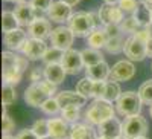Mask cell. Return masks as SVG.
Returning <instances> with one entry per match:
<instances>
[{"instance_id": "6da1fadb", "label": "cell", "mask_w": 152, "mask_h": 139, "mask_svg": "<svg viewBox=\"0 0 152 139\" xmlns=\"http://www.w3.org/2000/svg\"><path fill=\"white\" fill-rule=\"evenodd\" d=\"M28 57L17 55L12 50H5L2 54V77L3 84H12L15 86L21 81L23 72L28 69Z\"/></svg>"}, {"instance_id": "7a4b0ae2", "label": "cell", "mask_w": 152, "mask_h": 139, "mask_svg": "<svg viewBox=\"0 0 152 139\" xmlns=\"http://www.w3.org/2000/svg\"><path fill=\"white\" fill-rule=\"evenodd\" d=\"M114 107L110 101H105L102 98H97L94 99L93 103L87 107L85 113H84V118L88 124L91 125H99L102 124L104 121H107L108 118L114 116Z\"/></svg>"}, {"instance_id": "3957f363", "label": "cell", "mask_w": 152, "mask_h": 139, "mask_svg": "<svg viewBox=\"0 0 152 139\" xmlns=\"http://www.w3.org/2000/svg\"><path fill=\"white\" fill-rule=\"evenodd\" d=\"M142 99L138 92H122L119 99L116 101V112L122 116H134L142 112Z\"/></svg>"}, {"instance_id": "277c9868", "label": "cell", "mask_w": 152, "mask_h": 139, "mask_svg": "<svg viewBox=\"0 0 152 139\" xmlns=\"http://www.w3.org/2000/svg\"><path fill=\"white\" fill-rule=\"evenodd\" d=\"M148 133V121L138 113L134 116H126L122 122V135L128 139H137L146 136Z\"/></svg>"}, {"instance_id": "5b68a950", "label": "cell", "mask_w": 152, "mask_h": 139, "mask_svg": "<svg viewBox=\"0 0 152 139\" xmlns=\"http://www.w3.org/2000/svg\"><path fill=\"white\" fill-rule=\"evenodd\" d=\"M67 26L72 29V32L75 34V37H88L94 28L91 24L90 20V14L88 11H79V12H75V14L70 17V20L67 21Z\"/></svg>"}, {"instance_id": "8992f818", "label": "cell", "mask_w": 152, "mask_h": 139, "mask_svg": "<svg viewBox=\"0 0 152 139\" xmlns=\"http://www.w3.org/2000/svg\"><path fill=\"white\" fill-rule=\"evenodd\" d=\"M123 54L131 61H143L148 57L146 55V43L138 40L135 35L126 37L125 46H123Z\"/></svg>"}, {"instance_id": "52a82bcc", "label": "cell", "mask_w": 152, "mask_h": 139, "mask_svg": "<svg viewBox=\"0 0 152 139\" xmlns=\"http://www.w3.org/2000/svg\"><path fill=\"white\" fill-rule=\"evenodd\" d=\"M97 16L102 26H108V24H120L122 20L125 18V12L119 8V5L104 3L99 8Z\"/></svg>"}, {"instance_id": "ba28073f", "label": "cell", "mask_w": 152, "mask_h": 139, "mask_svg": "<svg viewBox=\"0 0 152 139\" xmlns=\"http://www.w3.org/2000/svg\"><path fill=\"white\" fill-rule=\"evenodd\" d=\"M135 75V66L131 60H120L110 69V78L111 81H129Z\"/></svg>"}, {"instance_id": "9c48e42d", "label": "cell", "mask_w": 152, "mask_h": 139, "mask_svg": "<svg viewBox=\"0 0 152 139\" xmlns=\"http://www.w3.org/2000/svg\"><path fill=\"white\" fill-rule=\"evenodd\" d=\"M61 64L64 66L66 72L69 75H78L85 66H84V61H82V55L79 50L76 49H67L64 50V55H62L61 60Z\"/></svg>"}, {"instance_id": "30bf717a", "label": "cell", "mask_w": 152, "mask_h": 139, "mask_svg": "<svg viewBox=\"0 0 152 139\" xmlns=\"http://www.w3.org/2000/svg\"><path fill=\"white\" fill-rule=\"evenodd\" d=\"M50 41H52V46L62 49V50H67L72 47L73 40H75V34L72 32V29L69 26H58L52 31L50 34Z\"/></svg>"}, {"instance_id": "8fae6325", "label": "cell", "mask_w": 152, "mask_h": 139, "mask_svg": "<svg viewBox=\"0 0 152 139\" xmlns=\"http://www.w3.org/2000/svg\"><path fill=\"white\" fill-rule=\"evenodd\" d=\"M47 50V44L44 40H38V38H32V37H28L26 43L23 44L20 52L28 57L32 61H38V60H43L44 54Z\"/></svg>"}, {"instance_id": "7c38bea8", "label": "cell", "mask_w": 152, "mask_h": 139, "mask_svg": "<svg viewBox=\"0 0 152 139\" xmlns=\"http://www.w3.org/2000/svg\"><path fill=\"white\" fill-rule=\"evenodd\" d=\"M47 17L50 21H55V23H66L70 20V17L73 16L72 12V6L61 2V0H58V2H53L52 5H50V8L47 9Z\"/></svg>"}, {"instance_id": "4fadbf2b", "label": "cell", "mask_w": 152, "mask_h": 139, "mask_svg": "<svg viewBox=\"0 0 152 139\" xmlns=\"http://www.w3.org/2000/svg\"><path fill=\"white\" fill-rule=\"evenodd\" d=\"M23 98H24V103H26L29 107H38L40 109L41 104L49 98V95L41 89L38 83H32L28 89L24 90Z\"/></svg>"}, {"instance_id": "5bb4252c", "label": "cell", "mask_w": 152, "mask_h": 139, "mask_svg": "<svg viewBox=\"0 0 152 139\" xmlns=\"http://www.w3.org/2000/svg\"><path fill=\"white\" fill-rule=\"evenodd\" d=\"M52 24L50 20L47 18H35L29 26H28V35L32 38H38V40H44L47 37H50L52 34Z\"/></svg>"}, {"instance_id": "9a60e30c", "label": "cell", "mask_w": 152, "mask_h": 139, "mask_svg": "<svg viewBox=\"0 0 152 139\" xmlns=\"http://www.w3.org/2000/svg\"><path fill=\"white\" fill-rule=\"evenodd\" d=\"M97 133L107 139H117L122 136V122L116 116H111L97 125Z\"/></svg>"}, {"instance_id": "2e32d148", "label": "cell", "mask_w": 152, "mask_h": 139, "mask_svg": "<svg viewBox=\"0 0 152 139\" xmlns=\"http://www.w3.org/2000/svg\"><path fill=\"white\" fill-rule=\"evenodd\" d=\"M49 124V135L55 138V139H69L70 135V127H69V122L64 118H50L47 119Z\"/></svg>"}, {"instance_id": "e0dca14e", "label": "cell", "mask_w": 152, "mask_h": 139, "mask_svg": "<svg viewBox=\"0 0 152 139\" xmlns=\"http://www.w3.org/2000/svg\"><path fill=\"white\" fill-rule=\"evenodd\" d=\"M55 98L58 99V103H59L61 109H64V107H70V106H75V107H82V106H85L87 99H88V98L82 96L81 93H78L76 90H75V92H70V90L59 92Z\"/></svg>"}, {"instance_id": "ac0fdd59", "label": "cell", "mask_w": 152, "mask_h": 139, "mask_svg": "<svg viewBox=\"0 0 152 139\" xmlns=\"http://www.w3.org/2000/svg\"><path fill=\"white\" fill-rule=\"evenodd\" d=\"M12 12H14V16L17 17L20 26H29V24L35 20V9L28 2L17 3Z\"/></svg>"}, {"instance_id": "d6986e66", "label": "cell", "mask_w": 152, "mask_h": 139, "mask_svg": "<svg viewBox=\"0 0 152 139\" xmlns=\"http://www.w3.org/2000/svg\"><path fill=\"white\" fill-rule=\"evenodd\" d=\"M26 40H28V35L23 29H15V31L6 32L3 37V43L6 44V47L9 50H21Z\"/></svg>"}, {"instance_id": "ffe728a7", "label": "cell", "mask_w": 152, "mask_h": 139, "mask_svg": "<svg viewBox=\"0 0 152 139\" xmlns=\"http://www.w3.org/2000/svg\"><path fill=\"white\" fill-rule=\"evenodd\" d=\"M97 135L94 129L91 127V124H81V122H75L70 125V135L69 139H96Z\"/></svg>"}, {"instance_id": "44dd1931", "label": "cell", "mask_w": 152, "mask_h": 139, "mask_svg": "<svg viewBox=\"0 0 152 139\" xmlns=\"http://www.w3.org/2000/svg\"><path fill=\"white\" fill-rule=\"evenodd\" d=\"M85 77L90 78L91 81H107L110 78V67L107 61H100L97 64L85 67Z\"/></svg>"}, {"instance_id": "7402d4cb", "label": "cell", "mask_w": 152, "mask_h": 139, "mask_svg": "<svg viewBox=\"0 0 152 139\" xmlns=\"http://www.w3.org/2000/svg\"><path fill=\"white\" fill-rule=\"evenodd\" d=\"M44 75H46V80L52 81L53 84H61L64 83L66 80V69L61 63H52V64H46L44 66Z\"/></svg>"}, {"instance_id": "603a6c76", "label": "cell", "mask_w": 152, "mask_h": 139, "mask_svg": "<svg viewBox=\"0 0 152 139\" xmlns=\"http://www.w3.org/2000/svg\"><path fill=\"white\" fill-rule=\"evenodd\" d=\"M108 41V35L105 31V26L102 28H96L93 29L87 37V44L88 47H93V49H105V44Z\"/></svg>"}, {"instance_id": "cb8c5ba5", "label": "cell", "mask_w": 152, "mask_h": 139, "mask_svg": "<svg viewBox=\"0 0 152 139\" xmlns=\"http://www.w3.org/2000/svg\"><path fill=\"white\" fill-rule=\"evenodd\" d=\"M132 17L137 20V23L142 28H149L152 24V17H151V6L145 5V3H138L137 9L134 11Z\"/></svg>"}, {"instance_id": "d4e9b609", "label": "cell", "mask_w": 152, "mask_h": 139, "mask_svg": "<svg viewBox=\"0 0 152 139\" xmlns=\"http://www.w3.org/2000/svg\"><path fill=\"white\" fill-rule=\"evenodd\" d=\"M81 55H82V61H84V66H93L97 64V63L104 61V55L99 49H93V47H85L81 50Z\"/></svg>"}, {"instance_id": "484cf974", "label": "cell", "mask_w": 152, "mask_h": 139, "mask_svg": "<svg viewBox=\"0 0 152 139\" xmlns=\"http://www.w3.org/2000/svg\"><path fill=\"white\" fill-rule=\"evenodd\" d=\"M122 95V89L117 81H107L105 83V89H104V93H102V99L105 101H110V103H113V101H117L119 96Z\"/></svg>"}, {"instance_id": "4316f807", "label": "cell", "mask_w": 152, "mask_h": 139, "mask_svg": "<svg viewBox=\"0 0 152 139\" xmlns=\"http://www.w3.org/2000/svg\"><path fill=\"white\" fill-rule=\"evenodd\" d=\"M125 40H126V37L123 34H120L117 37H111V38H108V41L105 44V50L108 54H111V55H116L119 52H123Z\"/></svg>"}, {"instance_id": "83f0119b", "label": "cell", "mask_w": 152, "mask_h": 139, "mask_svg": "<svg viewBox=\"0 0 152 139\" xmlns=\"http://www.w3.org/2000/svg\"><path fill=\"white\" fill-rule=\"evenodd\" d=\"M18 26H20V23H18L17 17L14 16V12L12 11H3L2 12V29H3L5 34L18 29Z\"/></svg>"}, {"instance_id": "f1b7e54d", "label": "cell", "mask_w": 152, "mask_h": 139, "mask_svg": "<svg viewBox=\"0 0 152 139\" xmlns=\"http://www.w3.org/2000/svg\"><path fill=\"white\" fill-rule=\"evenodd\" d=\"M62 55H64V50H62V49H58V47H55V46L47 47L46 54H44V57H43V63H44V64H52V63H61Z\"/></svg>"}, {"instance_id": "f546056e", "label": "cell", "mask_w": 152, "mask_h": 139, "mask_svg": "<svg viewBox=\"0 0 152 139\" xmlns=\"http://www.w3.org/2000/svg\"><path fill=\"white\" fill-rule=\"evenodd\" d=\"M41 112L46 113V115H58V113H61V106L58 103V99L53 98V96H49L44 103L41 104Z\"/></svg>"}, {"instance_id": "4dcf8cb0", "label": "cell", "mask_w": 152, "mask_h": 139, "mask_svg": "<svg viewBox=\"0 0 152 139\" xmlns=\"http://www.w3.org/2000/svg\"><path fill=\"white\" fill-rule=\"evenodd\" d=\"M119 26H120V29H122V32H123V34H128V35H134L138 29L142 28L132 16L125 17V18L122 20V23L119 24Z\"/></svg>"}, {"instance_id": "1f68e13d", "label": "cell", "mask_w": 152, "mask_h": 139, "mask_svg": "<svg viewBox=\"0 0 152 139\" xmlns=\"http://www.w3.org/2000/svg\"><path fill=\"white\" fill-rule=\"evenodd\" d=\"M61 116L72 125V124L79 121V118H81V107H75V106L64 107L61 110Z\"/></svg>"}, {"instance_id": "d6a6232c", "label": "cell", "mask_w": 152, "mask_h": 139, "mask_svg": "<svg viewBox=\"0 0 152 139\" xmlns=\"http://www.w3.org/2000/svg\"><path fill=\"white\" fill-rule=\"evenodd\" d=\"M138 96H140L143 104L152 106V80H148L140 86V89H138Z\"/></svg>"}, {"instance_id": "836d02e7", "label": "cell", "mask_w": 152, "mask_h": 139, "mask_svg": "<svg viewBox=\"0 0 152 139\" xmlns=\"http://www.w3.org/2000/svg\"><path fill=\"white\" fill-rule=\"evenodd\" d=\"M15 98H17V93H15L14 86H12V84H3V89H2V103H3V107L11 106L15 101Z\"/></svg>"}, {"instance_id": "e575fe53", "label": "cell", "mask_w": 152, "mask_h": 139, "mask_svg": "<svg viewBox=\"0 0 152 139\" xmlns=\"http://www.w3.org/2000/svg\"><path fill=\"white\" fill-rule=\"evenodd\" d=\"M76 92L81 93L85 98H91V92H93V81L90 78H82L76 83Z\"/></svg>"}, {"instance_id": "d590c367", "label": "cell", "mask_w": 152, "mask_h": 139, "mask_svg": "<svg viewBox=\"0 0 152 139\" xmlns=\"http://www.w3.org/2000/svg\"><path fill=\"white\" fill-rule=\"evenodd\" d=\"M31 129L38 138H43V136L49 135V124H47L46 119H37Z\"/></svg>"}, {"instance_id": "8d00e7d4", "label": "cell", "mask_w": 152, "mask_h": 139, "mask_svg": "<svg viewBox=\"0 0 152 139\" xmlns=\"http://www.w3.org/2000/svg\"><path fill=\"white\" fill-rule=\"evenodd\" d=\"M14 129H15L14 119L9 116V113L3 112V115H2V132H3V135H11L14 132Z\"/></svg>"}, {"instance_id": "74e56055", "label": "cell", "mask_w": 152, "mask_h": 139, "mask_svg": "<svg viewBox=\"0 0 152 139\" xmlns=\"http://www.w3.org/2000/svg\"><path fill=\"white\" fill-rule=\"evenodd\" d=\"M138 3H140L138 0H120L117 5H119V8L125 12V14L132 16V14H134V11H135L137 6H138Z\"/></svg>"}, {"instance_id": "f35d334b", "label": "cell", "mask_w": 152, "mask_h": 139, "mask_svg": "<svg viewBox=\"0 0 152 139\" xmlns=\"http://www.w3.org/2000/svg\"><path fill=\"white\" fill-rule=\"evenodd\" d=\"M46 78V75H44V69L40 67V66H35L31 69L29 72V81L31 83H40Z\"/></svg>"}, {"instance_id": "ab89813d", "label": "cell", "mask_w": 152, "mask_h": 139, "mask_svg": "<svg viewBox=\"0 0 152 139\" xmlns=\"http://www.w3.org/2000/svg\"><path fill=\"white\" fill-rule=\"evenodd\" d=\"M38 84H40V87H41V89H43L49 96H53V95L56 93V84H53L52 81H49V80L44 78L43 81H40Z\"/></svg>"}, {"instance_id": "60d3db41", "label": "cell", "mask_w": 152, "mask_h": 139, "mask_svg": "<svg viewBox=\"0 0 152 139\" xmlns=\"http://www.w3.org/2000/svg\"><path fill=\"white\" fill-rule=\"evenodd\" d=\"M105 83L107 81H93V92H91L93 99L102 98V93H104V89H105Z\"/></svg>"}, {"instance_id": "b9f144b4", "label": "cell", "mask_w": 152, "mask_h": 139, "mask_svg": "<svg viewBox=\"0 0 152 139\" xmlns=\"http://www.w3.org/2000/svg\"><path fill=\"white\" fill-rule=\"evenodd\" d=\"M52 3H53V0H31V5L35 9H40L43 12H47V9L50 8Z\"/></svg>"}, {"instance_id": "7bdbcfd3", "label": "cell", "mask_w": 152, "mask_h": 139, "mask_svg": "<svg viewBox=\"0 0 152 139\" xmlns=\"http://www.w3.org/2000/svg\"><path fill=\"white\" fill-rule=\"evenodd\" d=\"M134 35L137 37L138 40H142V41H145V43H146V41L151 38V37H152V32H151V29H149V28H140V29H138Z\"/></svg>"}, {"instance_id": "ee69618b", "label": "cell", "mask_w": 152, "mask_h": 139, "mask_svg": "<svg viewBox=\"0 0 152 139\" xmlns=\"http://www.w3.org/2000/svg\"><path fill=\"white\" fill-rule=\"evenodd\" d=\"M15 138H17V139H40V138H38V136L32 132V129H23V130H20Z\"/></svg>"}, {"instance_id": "f6af8a7d", "label": "cell", "mask_w": 152, "mask_h": 139, "mask_svg": "<svg viewBox=\"0 0 152 139\" xmlns=\"http://www.w3.org/2000/svg\"><path fill=\"white\" fill-rule=\"evenodd\" d=\"M105 31H107L108 38H111V37H117V35L123 34L119 24H108V26H105Z\"/></svg>"}, {"instance_id": "bcb514c9", "label": "cell", "mask_w": 152, "mask_h": 139, "mask_svg": "<svg viewBox=\"0 0 152 139\" xmlns=\"http://www.w3.org/2000/svg\"><path fill=\"white\" fill-rule=\"evenodd\" d=\"M146 55H148L149 58H152V37L146 41Z\"/></svg>"}, {"instance_id": "7dc6e473", "label": "cell", "mask_w": 152, "mask_h": 139, "mask_svg": "<svg viewBox=\"0 0 152 139\" xmlns=\"http://www.w3.org/2000/svg\"><path fill=\"white\" fill-rule=\"evenodd\" d=\"M61 2H64V3H67V5H70V6H75V5H78L81 0H61Z\"/></svg>"}, {"instance_id": "c3c4849f", "label": "cell", "mask_w": 152, "mask_h": 139, "mask_svg": "<svg viewBox=\"0 0 152 139\" xmlns=\"http://www.w3.org/2000/svg\"><path fill=\"white\" fill-rule=\"evenodd\" d=\"M120 0H104V3H110V5H117Z\"/></svg>"}, {"instance_id": "681fc988", "label": "cell", "mask_w": 152, "mask_h": 139, "mask_svg": "<svg viewBox=\"0 0 152 139\" xmlns=\"http://www.w3.org/2000/svg\"><path fill=\"white\" fill-rule=\"evenodd\" d=\"M140 3H145V5H148V6H152V0H138Z\"/></svg>"}, {"instance_id": "f907efd6", "label": "cell", "mask_w": 152, "mask_h": 139, "mask_svg": "<svg viewBox=\"0 0 152 139\" xmlns=\"http://www.w3.org/2000/svg\"><path fill=\"white\" fill-rule=\"evenodd\" d=\"M3 139H17V138L11 136V135H3Z\"/></svg>"}, {"instance_id": "816d5d0a", "label": "cell", "mask_w": 152, "mask_h": 139, "mask_svg": "<svg viewBox=\"0 0 152 139\" xmlns=\"http://www.w3.org/2000/svg\"><path fill=\"white\" fill-rule=\"evenodd\" d=\"M8 2H12V3H21V2H26V0H8Z\"/></svg>"}, {"instance_id": "f5cc1de1", "label": "cell", "mask_w": 152, "mask_h": 139, "mask_svg": "<svg viewBox=\"0 0 152 139\" xmlns=\"http://www.w3.org/2000/svg\"><path fill=\"white\" fill-rule=\"evenodd\" d=\"M40 139H55V138H52L50 135H47V136H43V138H40Z\"/></svg>"}, {"instance_id": "db71d44e", "label": "cell", "mask_w": 152, "mask_h": 139, "mask_svg": "<svg viewBox=\"0 0 152 139\" xmlns=\"http://www.w3.org/2000/svg\"><path fill=\"white\" fill-rule=\"evenodd\" d=\"M149 115H151V118H152V106H149Z\"/></svg>"}, {"instance_id": "11a10c76", "label": "cell", "mask_w": 152, "mask_h": 139, "mask_svg": "<svg viewBox=\"0 0 152 139\" xmlns=\"http://www.w3.org/2000/svg\"><path fill=\"white\" fill-rule=\"evenodd\" d=\"M96 139H107V138H104V136H97Z\"/></svg>"}, {"instance_id": "9f6ffc18", "label": "cell", "mask_w": 152, "mask_h": 139, "mask_svg": "<svg viewBox=\"0 0 152 139\" xmlns=\"http://www.w3.org/2000/svg\"><path fill=\"white\" fill-rule=\"evenodd\" d=\"M117 139H128V138H125V136L122 135V136H120V138H117Z\"/></svg>"}, {"instance_id": "6f0895ef", "label": "cell", "mask_w": 152, "mask_h": 139, "mask_svg": "<svg viewBox=\"0 0 152 139\" xmlns=\"http://www.w3.org/2000/svg\"><path fill=\"white\" fill-rule=\"evenodd\" d=\"M137 139H148L146 136H142V138H137Z\"/></svg>"}, {"instance_id": "680465c9", "label": "cell", "mask_w": 152, "mask_h": 139, "mask_svg": "<svg viewBox=\"0 0 152 139\" xmlns=\"http://www.w3.org/2000/svg\"><path fill=\"white\" fill-rule=\"evenodd\" d=\"M151 17H152V6H151Z\"/></svg>"}, {"instance_id": "91938a15", "label": "cell", "mask_w": 152, "mask_h": 139, "mask_svg": "<svg viewBox=\"0 0 152 139\" xmlns=\"http://www.w3.org/2000/svg\"><path fill=\"white\" fill-rule=\"evenodd\" d=\"M151 69H152V64H151Z\"/></svg>"}]
</instances>
